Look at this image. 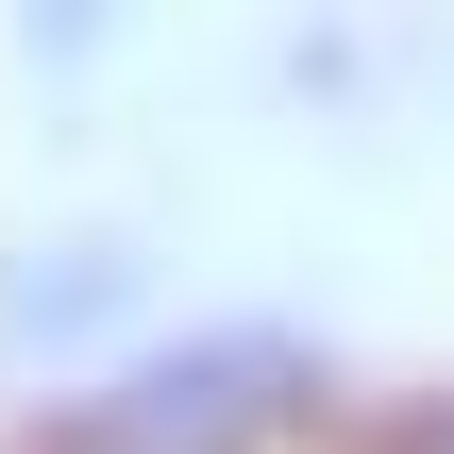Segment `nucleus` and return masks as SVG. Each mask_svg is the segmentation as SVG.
Segmentation results:
<instances>
[{"label":"nucleus","instance_id":"obj_1","mask_svg":"<svg viewBox=\"0 0 454 454\" xmlns=\"http://www.w3.org/2000/svg\"><path fill=\"white\" fill-rule=\"evenodd\" d=\"M303 404H320L303 337H270V320H219V337H185V354L118 371V387L84 404V454H270Z\"/></svg>","mask_w":454,"mask_h":454},{"label":"nucleus","instance_id":"obj_2","mask_svg":"<svg viewBox=\"0 0 454 454\" xmlns=\"http://www.w3.org/2000/svg\"><path fill=\"white\" fill-rule=\"evenodd\" d=\"M387 454H454V404H421V421H404V438H387Z\"/></svg>","mask_w":454,"mask_h":454},{"label":"nucleus","instance_id":"obj_3","mask_svg":"<svg viewBox=\"0 0 454 454\" xmlns=\"http://www.w3.org/2000/svg\"><path fill=\"white\" fill-rule=\"evenodd\" d=\"M84 17H101V0H34V34H84Z\"/></svg>","mask_w":454,"mask_h":454}]
</instances>
